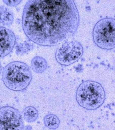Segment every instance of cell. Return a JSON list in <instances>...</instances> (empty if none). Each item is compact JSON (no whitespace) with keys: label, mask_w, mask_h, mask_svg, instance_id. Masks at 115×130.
I'll use <instances>...</instances> for the list:
<instances>
[{"label":"cell","mask_w":115,"mask_h":130,"mask_svg":"<svg viewBox=\"0 0 115 130\" xmlns=\"http://www.w3.org/2000/svg\"><path fill=\"white\" fill-rule=\"evenodd\" d=\"M79 19L73 1L30 0L23 9L22 26L29 40L51 46L73 36Z\"/></svg>","instance_id":"6da1fadb"},{"label":"cell","mask_w":115,"mask_h":130,"mask_svg":"<svg viewBox=\"0 0 115 130\" xmlns=\"http://www.w3.org/2000/svg\"><path fill=\"white\" fill-rule=\"evenodd\" d=\"M2 71V81L6 87L12 91L26 90L32 80L31 69L23 62H11L3 68Z\"/></svg>","instance_id":"7a4b0ae2"},{"label":"cell","mask_w":115,"mask_h":130,"mask_svg":"<svg viewBox=\"0 0 115 130\" xmlns=\"http://www.w3.org/2000/svg\"><path fill=\"white\" fill-rule=\"evenodd\" d=\"M105 93L102 85L95 81L83 82L77 89L76 99L81 107L88 110H95L103 104Z\"/></svg>","instance_id":"3957f363"},{"label":"cell","mask_w":115,"mask_h":130,"mask_svg":"<svg viewBox=\"0 0 115 130\" xmlns=\"http://www.w3.org/2000/svg\"><path fill=\"white\" fill-rule=\"evenodd\" d=\"M93 36L95 43L101 48H114L115 19L105 18L98 21L94 27Z\"/></svg>","instance_id":"277c9868"},{"label":"cell","mask_w":115,"mask_h":130,"mask_svg":"<svg viewBox=\"0 0 115 130\" xmlns=\"http://www.w3.org/2000/svg\"><path fill=\"white\" fill-rule=\"evenodd\" d=\"M83 53V48L78 42L71 41L65 42L58 48L55 58L63 66H68L78 60Z\"/></svg>","instance_id":"5b68a950"},{"label":"cell","mask_w":115,"mask_h":130,"mask_svg":"<svg viewBox=\"0 0 115 130\" xmlns=\"http://www.w3.org/2000/svg\"><path fill=\"white\" fill-rule=\"evenodd\" d=\"M22 114L17 109L5 106L0 107V130H24Z\"/></svg>","instance_id":"8992f818"},{"label":"cell","mask_w":115,"mask_h":130,"mask_svg":"<svg viewBox=\"0 0 115 130\" xmlns=\"http://www.w3.org/2000/svg\"><path fill=\"white\" fill-rule=\"evenodd\" d=\"M17 37L12 30L0 27V59L11 54L16 45Z\"/></svg>","instance_id":"52a82bcc"},{"label":"cell","mask_w":115,"mask_h":130,"mask_svg":"<svg viewBox=\"0 0 115 130\" xmlns=\"http://www.w3.org/2000/svg\"><path fill=\"white\" fill-rule=\"evenodd\" d=\"M14 13L10 8L5 5H0V27H7L14 22Z\"/></svg>","instance_id":"ba28073f"},{"label":"cell","mask_w":115,"mask_h":130,"mask_svg":"<svg viewBox=\"0 0 115 130\" xmlns=\"http://www.w3.org/2000/svg\"><path fill=\"white\" fill-rule=\"evenodd\" d=\"M47 62L44 58L36 56L32 59L31 68L35 73L38 74L43 73L47 69Z\"/></svg>","instance_id":"9c48e42d"},{"label":"cell","mask_w":115,"mask_h":130,"mask_svg":"<svg viewBox=\"0 0 115 130\" xmlns=\"http://www.w3.org/2000/svg\"><path fill=\"white\" fill-rule=\"evenodd\" d=\"M21 114L23 119L28 123L34 122L39 116L38 110L32 106L26 107L22 111Z\"/></svg>","instance_id":"30bf717a"},{"label":"cell","mask_w":115,"mask_h":130,"mask_svg":"<svg viewBox=\"0 0 115 130\" xmlns=\"http://www.w3.org/2000/svg\"><path fill=\"white\" fill-rule=\"evenodd\" d=\"M44 125L46 127L50 129L55 130L59 126L60 121L59 118L53 114H48L44 117Z\"/></svg>","instance_id":"8fae6325"},{"label":"cell","mask_w":115,"mask_h":130,"mask_svg":"<svg viewBox=\"0 0 115 130\" xmlns=\"http://www.w3.org/2000/svg\"><path fill=\"white\" fill-rule=\"evenodd\" d=\"M16 53L18 56L22 55L30 51L31 46L27 42L16 43L15 45Z\"/></svg>","instance_id":"7c38bea8"},{"label":"cell","mask_w":115,"mask_h":130,"mask_svg":"<svg viewBox=\"0 0 115 130\" xmlns=\"http://www.w3.org/2000/svg\"><path fill=\"white\" fill-rule=\"evenodd\" d=\"M3 2L9 7H16L22 2L20 0H4Z\"/></svg>","instance_id":"4fadbf2b"},{"label":"cell","mask_w":115,"mask_h":130,"mask_svg":"<svg viewBox=\"0 0 115 130\" xmlns=\"http://www.w3.org/2000/svg\"><path fill=\"white\" fill-rule=\"evenodd\" d=\"M2 71H3V68H2V63H1V61H0V76H1Z\"/></svg>","instance_id":"5bb4252c"}]
</instances>
